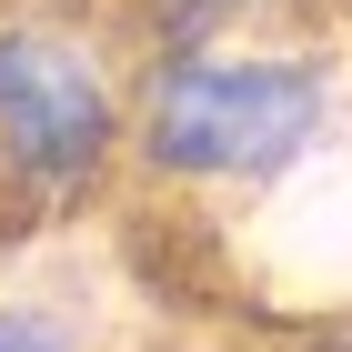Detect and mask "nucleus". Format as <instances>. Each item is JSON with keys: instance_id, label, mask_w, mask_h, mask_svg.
<instances>
[{"instance_id": "nucleus-3", "label": "nucleus", "mask_w": 352, "mask_h": 352, "mask_svg": "<svg viewBox=\"0 0 352 352\" xmlns=\"http://www.w3.org/2000/svg\"><path fill=\"white\" fill-rule=\"evenodd\" d=\"M302 0H141L131 41L141 51H201V41H252V30H292Z\"/></svg>"}, {"instance_id": "nucleus-4", "label": "nucleus", "mask_w": 352, "mask_h": 352, "mask_svg": "<svg viewBox=\"0 0 352 352\" xmlns=\"http://www.w3.org/2000/svg\"><path fill=\"white\" fill-rule=\"evenodd\" d=\"M0 352H91V342H81L71 312H51V302H0Z\"/></svg>"}, {"instance_id": "nucleus-2", "label": "nucleus", "mask_w": 352, "mask_h": 352, "mask_svg": "<svg viewBox=\"0 0 352 352\" xmlns=\"http://www.w3.org/2000/svg\"><path fill=\"white\" fill-rule=\"evenodd\" d=\"M141 41L91 10H0V212H51L121 171Z\"/></svg>"}, {"instance_id": "nucleus-1", "label": "nucleus", "mask_w": 352, "mask_h": 352, "mask_svg": "<svg viewBox=\"0 0 352 352\" xmlns=\"http://www.w3.org/2000/svg\"><path fill=\"white\" fill-rule=\"evenodd\" d=\"M352 121V71L312 30H252L201 51L131 60V131L121 162L151 191H282Z\"/></svg>"}]
</instances>
